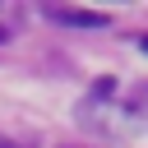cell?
Returning a JSON list of instances; mask_svg holds the SVG:
<instances>
[{
    "instance_id": "3",
    "label": "cell",
    "mask_w": 148,
    "mask_h": 148,
    "mask_svg": "<svg viewBox=\"0 0 148 148\" xmlns=\"http://www.w3.org/2000/svg\"><path fill=\"white\" fill-rule=\"evenodd\" d=\"M0 42H9V32H5V28H0Z\"/></svg>"
},
{
    "instance_id": "2",
    "label": "cell",
    "mask_w": 148,
    "mask_h": 148,
    "mask_svg": "<svg viewBox=\"0 0 148 148\" xmlns=\"http://www.w3.org/2000/svg\"><path fill=\"white\" fill-rule=\"evenodd\" d=\"M139 46H143V51H148V37H139Z\"/></svg>"
},
{
    "instance_id": "1",
    "label": "cell",
    "mask_w": 148,
    "mask_h": 148,
    "mask_svg": "<svg viewBox=\"0 0 148 148\" xmlns=\"http://www.w3.org/2000/svg\"><path fill=\"white\" fill-rule=\"evenodd\" d=\"M51 18L56 23H69V28H106L111 18L97 14V9H65V5H51Z\"/></svg>"
}]
</instances>
